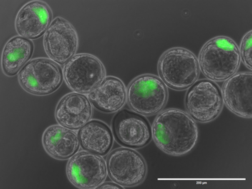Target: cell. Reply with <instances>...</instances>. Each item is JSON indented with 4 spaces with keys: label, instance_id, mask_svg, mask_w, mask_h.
<instances>
[{
    "label": "cell",
    "instance_id": "obj_9",
    "mask_svg": "<svg viewBox=\"0 0 252 189\" xmlns=\"http://www.w3.org/2000/svg\"><path fill=\"white\" fill-rule=\"evenodd\" d=\"M112 130L118 143L127 148L142 149L153 140L152 126L147 118L127 109L116 113Z\"/></svg>",
    "mask_w": 252,
    "mask_h": 189
},
{
    "label": "cell",
    "instance_id": "obj_16",
    "mask_svg": "<svg viewBox=\"0 0 252 189\" xmlns=\"http://www.w3.org/2000/svg\"><path fill=\"white\" fill-rule=\"evenodd\" d=\"M42 144L50 157L61 160H69L81 147L77 134L59 124L46 129L42 135Z\"/></svg>",
    "mask_w": 252,
    "mask_h": 189
},
{
    "label": "cell",
    "instance_id": "obj_11",
    "mask_svg": "<svg viewBox=\"0 0 252 189\" xmlns=\"http://www.w3.org/2000/svg\"><path fill=\"white\" fill-rule=\"evenodd\" d=\"M43 44L49 59L63 65L75 56L79 48V36L70 22L57 17L44 34Z\"/></svg>",
    "mask_w": 252,
    "mask_h": 189
},
{
    "label": "cell",
    "instance_id": "obj_17",
    "mask_svg": "<svg viewBox=\"0 0 252 189\" xmlns=\"http://www.w3.org/2000/svg\"><path fill=\"white\" fill-rule=\"evenodd\" d=\"M77 135L81 148L100 157L109 154L114 145L112 130L101 121L91 120L79 129Z\"/></svg>",
    "mask_w": 252,
    "mask_h": 189
},
{
    "label": "cell",
    "instance_id": "obj_3",
    "mask_svg": "<svg viewBox=\"0 0 252 189\" xmlns=\"http://www.w3.org/2000/svg\"><path fill=\"white\" fill-rule=\"evenodd\" d=\"M157 69L167 87L178 91L187 90L195 84L200 72L195 55L182 47L165 51L158 62Z\"/></svg>",
    "mask_w": 252,
    "mask_h": 189
},
{
    "label": "cell",
    "instance_id": "obj_2",
    "mask_svg": "<svg viewBox=\"0 0 252 189\" xmlns=\"http://www.w3.org/2000/svg\"><path fill=\"white\" fill-rule=\"evenodd\" d=\"M197 59L200 72L215 82L225 81L234 75L241 63L238 44L225 36H215L207 41Z\"/></svg>",
    "mask_w": 252,
    "mask_h": 189
},
{
    "label": "cell",
    "instance_id": "obj_8",
    "mask_svg": "<svg viewBox=\"0 0 252 189\" xmlns=\"http://www.w3.org/2000/svg\"><path fill=\"white\" fill-rule=\"evenodd\" d=\"M106 164L109 178L124 188L140 185L148 172L143 157L135 149L127 147H120L110 152Z\"/></svg>",
    "mask_w": 252,
    "mask_h": 189
},
{
    "label": "cell",
    "instance_id": "obj_10",
    "mask_svg": "<svg viewBox=\"0 0 252 189\" xmlns=\"http://www.w3.org/2000/svg\"><path fill=\"white\" fill-rule=\"evenodd\" d=\"M66 173L69 182L77 188L97 189L107 179V164L102 157L81 151L69 159Z\"/></svg>",
    "mask_w": 252,
    "mask_h": 189
},
{
    "label": "cell",
    "instance_id": "obj_19",
    "mask_svg": "<svg viewBox=\"0 0 252 189\" xmlns=\"http://www.w3.org/2000/svg\"><path fill=\"white\" fill-rule=\"evenodd\" d=\"M240 59L245 67L250 71L252 69V31L248 32L240 41L239 47Z\"/></svg>",
    "mask_w": 252,
    "mask_h": 189
},
{
    "label": "cell",
    "instance_id": "obj_6",
    "mask_svg": "<svg viewBox=\"0 0 252 189\" xmlns=\"http://www.w3.org/2000/svg\"><path fill=\"white\" fill-rule=\"evenodd\" d=\"M64 79L62 68L51 59L31 60L18 74L20 86L28 94L44 96L54 94Z\"/></svg>",
    "mask_w": 252,
    "mask_h": 189
},
{
    "label": "cell",
    "instance_id": "obj_5",
    "mask_svg": "<svg viewBox=\"0 0 252 189\" xmlns=\"http://www.w3.org/2000/svg\"><path fill=\"white\" fill-rule=\"evenodd\" d=\"M186 110L195 122L209 124L216 120L223 110L221 89L215 81L200 79L187 89Z\"/></svg>",
    "mask_w": 252,
    "mask_h": 189
},
{
    "label": "cell",
    "instance_id": "obj_12",
    "mask_svg": "<svg viewBox=\"0 0 252 189\" xmlns=\"http://www.w3.org/2000/svg\"><path fill=\"white\" fill-rule=\"evenodd\" d=\"M223 104L230 112L243 119L252 117V74L237 72L223 83Z\"/></svg>",
    "mask_w": 252,
    "mask_h": 189
},
{
    "label": "cell",
    "instance_id": "obj_14",
    "mask_svg": "<svg viewBox=\"0 0 252 189\" xmlns=\"http://www.w3.org/2000/svg\"><path fill=\"white\" fill-rule=\"evenodd\" d=\"M94 107L84 94L70 93L59 101L55 110V118L59 125L72 130H79L90 122Z\"/></svg>",
    "mask_w": 252,
    "mask_h": 189
},
{
    "label": "cell",
    "instance_id": "obj_4",
    "mask_svg": "<svg viewBox=\"0 0 252 189\" xmlns=\"http://www.w3.org/2000/svg\"><path fill=\"white\" fill-rule=\"evenodd\" d=\"M168 89L160 77L144 74L135 77L127 88V102L134 112L151 117L165 108Z\"/></svg>",
    "mask_w": 252,
    "mask_h": 189
},
{
    "label": "cell",
    "instance_id": "obj_18",
    "mask_svg": "<svg viewBox=\"0 0 252 189\" xmlns=\"http://www.w3.org/2000/svg\"><path fill=\"white\" fill-rule=\"evenodd\" d=\"M34 53L32 41L21 36L11 38L5 44L1 53V65L7 77L18 74L31 59Z\"/></svg>",
    "mask_w": 252,
    "mask_h": 189
},
{
    "label": "cell",
    "instance_id": "obj_15",
    "mask_svg": "<svg viewBox=\"0 0 252 189\" xmlns=\"http://www.w3.org/2000/svg\"><path fill=\"white\" fill-rule=\"evenodd\" d=\"M93 106L99 112L113 114L120 111L127 102V89L119 78L109 76L89 94Z\"/></svg>",
    "mask_w": 252,
    "mask_h": 189
},
{
    "label": "cell",
    "instance_id": "obj_20",
    "mask_svg": "<svg viewBox=\"0 0 252 189\" xmlns=\"http://www.w3.org/2000/svg\"><path fill=\"white\" fill-rule=\"evenodd\" d=\"M97 189H124L122 186L118 185L116 182H105V183H102V185L99 186Z\"/></svg>",
    "mask_w": 252,
    "mask_h": 189
},
{
    "label": "cell",
    "instance_id": "obj_1",
    "mask_svg": "<svg viewBox=\"0 0 252 189\" xmlns=\"http://www.w3.org/2000/svg\"><path fill=\"white\" fill-rule=\"evenodd\" d=\"M152 138L162 152L172 157L190 153L198 141L196 122L188 113L169 108L158 114L152 126Z\"/></svg>",
    "mask_w": 252,
    "mask_h": 189
},
{
    "label": "cell",
    "instance_id": "obj_7",
    "mask_svg": "<svg viewBox=\"0 0 252 189\" xmlns=\"http://www.w3.org/2000/svg\"><path fill=\"white\" fill-rule=\"evenodd\" d=\"M68 87L74 92L89 94L106 77V69L98 58L89 54L75 55L63 69Z\"/></svg>",
    "mask_w": 252,
    "mask_h": 189
},
{
    "label": "cell",
    "instance_id": "obj_13",
    "mask_svg": "<svg viewBox=\"0 0 252 189\" xmlns=\"http://www.w3.org/2000/svg\"><path fill=\"white\" fill-rule=\"evenodd\" d=\"M52 19V10L48 4L43 1H31L18 11L15 28L18 35L34 40L44 35Z\"/></svg>",
    "mask_w": 252,
    "mask_h": 189
}]
</instances>
